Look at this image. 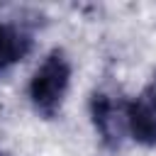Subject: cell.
<instances>
[{
    "label": "cell",
    "mask_w": 156,
    "mask_h": 156,
    "mask_svg": "<svg viewBox=\"0 0 156 156\" xmlns=\"http://www.w3.org/2000/svg\"><path fill=\"white\" fill-rule=\"evenodd\" d=\"M71 85V61L63 49H51L29 78V102L41 117H54Z\"/></svg>",
    "instance_id": "obj_1"
},
{
    "label": "cell",
    "mask_w": 156,
    "mask_h": 156,
    "mask_svg": "<svg viewBox=\"0 0 156 156\" xmlns=\"http://www.w3.org/2000/svg\"><path fill=\"white\" fill-rule=\"evenodd\" d=\"M88 110L100 141L107 149H117L127 134V102H119L102 90H95L90 95Z\"/></svg>",
    "instance_id": "obj_2"
},
{
    "label": "cell",
    "mask_w": 156,
    "mask_h": 156,
    "mask_svg": "<svg viewBox=\"0 0 156 156\" xmlns=\"http://www.w3.org/2000/svg\"><path fill=\"white\" fill-rule=\"evenodd\" d=\"M127 134L141 146H156V102L144 93L127 102Z\"/></svg>",
    "instance_id": "obj_3"
},
{
    "label": "cell",
    "mask_w": 156,
    "mask_h": 156,
    "mask_svg": "<svg viewBox=\"0 0 156 156\" xmlns=\"http://www.w3.org/2000/svg\"><path fill=\"white\" fill-rule=\"evenodd\" d=\"M29 49H32V37L24 29L0 22V71L22 61L29 54Z\"/></svg>",
    "instance_id": "obj_4"
},
{
    "label": "cell",
    "mask_w": 156,
    "mask_h": 156,
    "mask_svg": "<svg viewBox=\"0 0 156 156\" xmlns=\"http://www.w3.org/2000/svg\"><path fill=\"white\" fill-rule=\"evenodd\" d=\"M0 156H2V151H0Z\"/></svg>",
    "instance_id": "obj_5"
}]
</instances>
